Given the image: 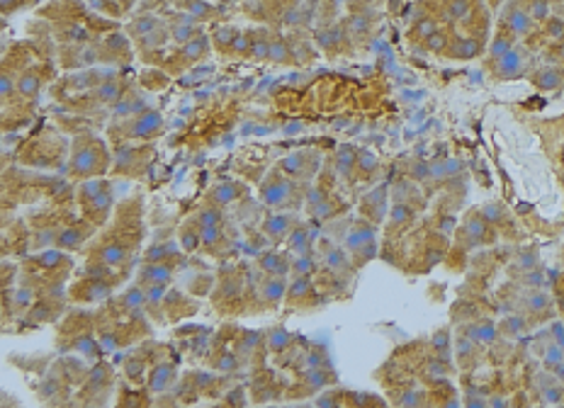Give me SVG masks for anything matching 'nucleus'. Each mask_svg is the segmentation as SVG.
<instances>
[{
	"mask_svg": "<svg viewBox=\"0 0 564 408\" xmlns=\"http://www.w3.org/2000/svg\"><path fill=\"white\" fill-rule=\"evenodd\" d=\"M375 238V228L372 226H367V224H360V226H355L351 233H348V238H346V246L351 248V250H360L365 243H370Z\"/></svg>",
	"mask_w": 564,
	"mask_h": 408,
	"instance_id": "obj_1",
	"label": "nucleus"
},
{
	"mask_svg": "<svg viewBox=\"0 0 564 408\" xmlns=\"http://www.w3.org/2000/svg\"><path fill=\"white\" fill-rule=\"evenodd\" d=\"M289 192H292V185H289V182L275 180V182H270V185L263 190V200L268 204H282L287 197H289Z\"/></svg>",
	"mask_w": 564,
	"mask_h": 408,
	"instance_id": "obj_2",
	"label": "nucleus"
},
{
	"mask_svg": "<svg viewBox=\"0 0 564 408\" xmlns=\"http://www.w3.org/2000/svg\"><path fill=\"white\" fill-rule=\"evenodd\" d=\"M173 377H175V369L170 367V364H161V367H156L153 369V374H151V389L153 391H165V386L173 382Z\"/></svg>",
	"mask_w": 564,
	"mask_h": 408,
	"instance_id": "obj_3",
	"label": "nucleus"
},
{
	"mask_svg": "<svg viewBox=\"0 0 564 408\" xmlns=\"http://www.w3.org/2000/svg\"><path fill=\"white\" fill-rule=\"evenodd\" d=\"M260 268L265 272H275V274H287L289 272V265H287V260H282L278 253H263V258H260Z\"/></svg>",
	"mask_w": 564,
	"mask_h": 408,
	"instance_id": "obj_4",
	"label": "nucleus"
},
{
	"mask_svg": "<svg viewBox=\"0 0 564 408\" xmlns=\"http://www.w3.org/2000/svg\"><path fill=\"white\" fill-rule=\"evenodd\" d=\"M265 233L268 236H282V233H287V228H289V219L284 216V214H270L268 219H265Z\"/></svg>",
	"mask_w": 564,
	"mask_h": 408,
	"instance_id": "obj_5",
	"label": "nucleus"
},
{
	"mask_svg": "<svg viewBox=\"0 0 564 408\" xmlns=\"http://www.w3.org/2000/svg\"><path fill=\"white\" fill-rule=\"evenodd\" d=\"M143 277H146L148 282H168V279H170V268H168V265H158V263L146 265V268H143Z\"/></svg>",
	"mask_w": 564,
	"mask_h": 408,
	"instance_id": "obj_6",
	"label": "nucleus"
},
{
	"mask_svg": "<svg viewBox=\"0 0 564 408\" xmlns=\"http://www.w3.org/2000/svg\"><path fill=\"white\" fill-rule=\"evenodd\" d=\"M158 124H161V117H158L156 112H151V114H143L139 122H137V127H134V134H137V136L148 134V132H153Z\"/></svg>",
	"mask_w": 564,
	"mask_h": 408,
	"instance_id": "obj_7",
	"label": "nucleus"
},
{
	"mask_svg": "<svg viewBox=\"0 0 564 408\" xmlns=\"http://www.w3.org/2000/svg\"><path fill=\"white\" fill-rule=\"evenodd\" d=\"M205 51H207V39L200 37V39H190V42L185 44L183 56H185V59H200Z\"/></svg>",
	"mask_w": 564,
	"mask_h": 408,
	"instance_id": "obj_8",
	"label": "nucleus"
},
{
	"mask_svg": "<svg viewBox=\"0 0 564 408\" xmlns=\"http://www.w3.org/2000/svg\"><path fill=\"white\" fill-rule=\"evenodd\" d=\"M314 236H316V233H309V231H294V233L289 236V246L302 255V253L309 248V241H311Z\"/></svg>",
	"mask_w": 564,
	"mask_h": 408,
	"instance_id": "obj_9",
	"label": "nucleus"
},
{
	"mask_svg": "<svg viewBox=\"0 0 564 408\" xmlns=\"http://www.w3.org/2000/svg\"><path fill=\"white\" fill-rule=\"evenodd\" d=\"M263 294H265L268 301H280L282 294H284V282H282V279H270V282H265Z\"/></svg>",
	"mask_w": 564,
	"mask_h": 408,
	"instance_id": "obj_10",
	"label": "nucleus"
},
{
	"mask_svg": "<svg viewBox=\"0 0 564 408\" xmlns=\"http://www.w3.org/2000/svg\"><path fill=\"white\" fill-rule=\"evenodd\" d=\"M214 367H216L219 372H234V369L238 367V360H236V355H234V352H229V350H226V352H221V355H219V360L214 362Z\"/></svg>",
	"mask_w": 564,
	"mask_h": 408,
	"instance_id": "obj_11",
	"label": "nucleus"
},
{
	"mask_svg": "<svg viewBox=\"0 0 564 408\" xmlns=\"http://www.w3.org/2000/svg\"><path fill=\"white\" fill-rule=\"evenodd\" d=\"M100 258H102V263H107V265H117V263L124 260V250H122L119 246H107V248L100 253Z\"/></svg>",
	"mask_w": 564,
	"mask_h": 408,
	"instance_id": "obj_12",
	"label": "nucleus"
},
{
	"mask_svg": "<svg viewBox=\"0 0 564 408\" xmlns=\"http://www.w3.org/2000/svg\"><path fill=\"white\" fill-rule=\"evenodd\" d=\"M467 336H470L472 340H484V342H487V340H494V336H496V333H494V326H492V323H484V326H472Z\"/></svg>",
	"mask_w": 564,
	"mask_h": 408,
	"instance_id": "obj_13",
	"label": "nucleus"
},
{
	"mask_svg": "<svg viewBox=\"0 0 564 408\" xmlns=\"http://www.w3.org/2000/svg\"><path fill=\"white\" fill-rule=\"evenodd\" d=\"M97 97L105 100V102L117 100V97H119V85H117V83H105V85H100V88H97Z\"/></svg>",
	"mask_w": 564,
	"mask_h": 408,
	"instance_id": "obj_14",
	"label": "nucleus"
},
{
	"mask_svg": "<svg viewBox=\"0 0 564 408\" xmlns=\"http://www.w3.org/2000/svg\"><path fill=\"white\" fill-rule=\"evenodd\" d=\"M234 197H236V187H234V185H219V187L214 190V200L219 204L231 202Z\"/></svg>",
	"mask_w": 564,
	"mask_h": 408,
	"instance_id": "obj_15",
	"label": "nucleus"
},
{
	"mask_svg": "<svg viewBox=\"0 0 564 408\" xmlns=\"http://www.w3.org/2000/svg\"><path fill=\"white\" fill-rule=\"evenodd\" d=\"M477 51H479L477 42H472V39H460V44H457V56H460V59H470V56H474Z\"/></svg>",
	"mask_w": 564,
	"mask_h": 408,
	"instance_id": "obj_16",
	"label": "nucleus"
},
{
	"mask_svg": "<svg viewBox=\"0 0 564 408\" xmlns=\"http://www.w3.org/2000/svg\"><path fill=\"white\" fill-rule=\"evenodd\" d=\"M547 301H550L547 292H533V294L528 296V306H530L533 311H542V309L547 306Z\"/></svg>",
	"mask_w": 564,
	"mask_h": 408,
	"instance_id": "obj_17",
	"label": "nucleus"
},
{
	"mask_svg": "<svg viewBox=\"0 0 564 408\" xmlns=\"http://www.w3.org/2000/svg\"><path fill=\"white\" fill-rule=\"evenodd\" d=\"M287 342H289V333H287V331L278 328V331L270 333V347H273V350H284Z\"/></svg>",
	"mask_w": 564,
	"mask_h": 408,
	"instance_id": "obj_18",
	"label": "nucleus"
},
{
	"mask_svg": "<svg viewBox=\"0 0 564 408\" xmlns=\"http://www.w3.org/2000/svg\"><path fill=\"white\" fill-rule=\"evenodd\" d=\"M219 221H221V214H219L216 209H205V211L200 214V226H202V228H207V226H219Z\"/></svg>",
	"mask_w": 564,
	"mask_h": 408,
	"instance_id": "obj_19",
	"label": "nucleus"
},
{
	"mask_svg": "<svg viewBox=\"0 0 564 408\" xmlns=\"http://www.w3.org/2000/svg\"><path fill=\"white\" fill-rule=\"evenodd\" d=\"M292 270L297 272V274H309V272L314 270V263H311V258H306V253H302V258H297L292 263Z\"/></svg>",
	"mask_w": 564,
	"mask_h": 408,
	"instance_id": "obj_20",
	"label": "nucleus"
},
{
	"mask_svg": "<svg viewBox=\"0 0 564 408\" xmlns=\"http://www.w3.org/2000/svg\"><path fill=\"white\" fill-rule=\"evenodd\" d=\"M406 219H411V209L406 204H394L392 206V221L394 224H404Z\"/></svg>",
	"mask_w": 564,
	"mask_h": 408,
	"instance_id": "obj_21",
	"label": "nucleus"
},
{
	"mask_svg": "<svg viewBox=\"0 0 564 408\" xmlns=\"http://www.w3.org/2000/svg\"><path fill=\"white\" fill-rule=\"evenodd\" d=\"M163 292H165V282H153V284L148 287V292H146V301H151V304L161 301V299H163Z\"/></svg>",
	"mask_w": 564,
	"mask_h": 408,
	"instance_id": "obj_22",
	"label": "nucleus"
},
{
	"mask_svg": "<svg viewBox=\"0 0 564 408\" xmlns=\"http://www.w3.org/2000/svg\"><path fill=\"white\" fill-rule=\"evenodd\" d=\"M141 301H146V292H141V289H129L124 294V304L132 306V309H139Z\"/></svg>",
	"mask_w": 564,
	"mask_h": 408,
	"instance_id": "obj_23",
	"label": "nucleus"
},
{
	"mask_svg": "<svg viewBox=\"0 0 564 408\" xmlns=\"http://www.w3.org/2000/svg\"><path fill=\"white\" fill-rule=\"evenodd\" d=\"M530 27V17L525 15V12H516L513 17H511V29H516V32H525Z\"/></svg>",
	"mask_w": 564,
	"mask_h": 408,
	"instance_id": "obj_24",
	"label": "nucleus"
},
{
	"mask_svg": "<svg viewBox=\"0 0 564 408\" xmlns=\"http://www.w3.org/2000/svg\"><path fill=\"white\" fill-rule=\"evenodd\" d=\"M251 54H253L256 59H268V56H270V44H268L265 39H256L253 46H251Z\"/></svg>",
	"mask_w": 564,
	"mask_h": 408,
	"instance_id": "obj_25",
	"label": "nucleus"
},
{
	"mask_svg": "<svg viewBox=\"0 0 564 408\" xmlns=\"http://www.w3.org/2000/svg\"><path fill=\"white\" fill-rule=\"evenodd\" d=\"M518 66H520V61H518V56L516 54H506V56H501V70L503 73H516L518 70Z\"/></svg>",
	"mask_w": 564,
	"mask_h": 408,
	"instance_id": "obj_26",
	"label": "nucleus"
},
{
	"mask_svg": "<svg viewBox=\"0 0 564 408\" xmlns=\"http://www.w3.org/2000/svg\"><path fill=\"white\" fill-rule=\"evenodd\" d=\"M433 347H435V350H440V352L450 350V333H447V331L435 333V336H433Z\"/></svg>",
	"mask_w": 564,
	"mask_h": 408,
	"instance_id": "obj_27",
	"label": "nucleus"
},
{
	"mask_svg": "<svg viewBox=\"0 0 564 408\" xmlns=\"http://www.w3.org/2000/svg\"><path fill=\"white\" fill-rule=\"evenodd\" d=\"M200 238H202L205 246H214V243L219 241V226H207V228H202Z\"/></svg>",
	"mask_w": 564,
	"mask_h": 408,
	"instance_id": "obj_28",
	"label": "nucleus"
},
{
	"mask_svg": "<svg viewBox=\"0 0 564 408\" xmlns=\"http://www.w3.org/2000/svg\"><path fill=\"white\" fill-rule=\"evenodd\" d=\"M352 160H355V156H352L351 148H341V156H338V168H341L343 173H348V170H351Z\"/></svg>",
	"mask_w": 564,
	"mask_h": 408,
	"instance_id": "obj_29",
	"label": "nucleus"
},
{
	"mask_svg": "<svg viewBox=\"0 0 564 408\" xmlns=\"http://www.w3.org/2000/svg\"><path fill=\"white\" fill-rule=\"evenodd\" d=\"M346 263H348V258H346V253H343V250H338V248H336V250H331V253H329V265H333V268H343Z\"/></svg>",
	"mask_w": 564,
	"mask_h": 408,
	"instance_id": "obj_30",
	"label": "nucleus"
},
{
	"mask_svg": "<svg viewBox=\"0 0 564 408\" xmlns=\"http://www.w3.org/2000/svg\"><path fill=\"white\" fill-rule=\"evenodd\" d=\"M292 294H304L306 289H309V279H306V274H297V279L292 282Z\"/></svg>",
	"mask_w": 564,
	"mask_h": 408,
	"instance_id": "obj_31",
	"label": "nucleus"
},
{
	"mask_svg": "<svg viewBox=\"0 0 564 408\" xmlns=\"http://www.w3.org/2000/svg\"><path fill=\"white\" fill-rule=\"evenodd\" d=\"M270 59H275V61H284V59H287V46H284L282 42L270 44Z\"/></svg>",
	"mask_w": 564,
	"mask_h": 408,
	"instance_id": "obj_32",
	"label": "nucleus"
},
{
	"mask_svg": "<svg viewBox=\"0 0 564 408\" xmlns=\"http://www.w3.org/2000/svg\"><path fill=\"white\" fill-rule=\"evenodd\" d=\"M80 238H83V236H80L78 231H66V233L59 236V246H75Z\"/></svg>",
	"mask_w": 564,
	"mask_h": 408,
	"instance_id": "obj_33",
	"label": "nucleus"
},
{
	"mask_svg": "<svg viewBox=\"0 0 564 408\" xmlns=\"http://www.w3.org/2000/svg\"><path fill=\"white\" fill-rule=\"evenodd\" d=\"M37 85H39V80H37L34 75H27V78L20 80V90H22V92H34Z\"/></svg>",
	"mask_w": 564,
	"mask_h": 408,
	"instance_id": "obj_34",
	"label": "nucleus"
},
{
	"mask_svg": "<svg viewBox=\"0 0 564 408\" xmlns=\"http://www.w3.org/2000/svg\"><path fill=\"white\" fill-rule=\"evenodd\" d=\"M357 163H360V168H362V170H370V168H375V163H377V160H375V156H372L370 151H362V153H360V158H357Z\"/></svg>",
	"mask_w": 564,
	"mask_h": 408,
	"instance_id": "obj_35",
	"label": "nucleus"
},
{
	"mask_svg": "<svg viewBox=\"0 0 564 408\" xmlns=\"http://www.w3.org/2000/svg\"><path fill=\"white\" fill-rule=\"evenodd\" d=\"M282 168H284V170H289V173H299V168H302V158H299V156H289V158L282 163Z\"/></svg>",
	"mask_w": 564,
	"mask_h": 408,
	"instance_id": "obj_36",
	"label": "nucleus"
},
{
	"mask_svg": "<svg viewBox=\"0 0 564 408\" xmlns=\"http://www.w3.org/2000/svg\"><path fill=\"white\" fill-rule=\"evenodd\" d=\"M190 10H192V15H197V17H202V15H207L212 7L207 5V2H202V0H192L190 2Z\"/></svg>",
	"mask_w": 564,
	"mask_h": 408,
	"instance_id": "obj_37",
	"label": "nucleus"
},
{
	"mask_svg": "<svg viewBox=\"0 0 564 408\" xmlns=\"http://www.w3.org/2000/svg\"><path fill=\"white\" fill-rule=\"evenodd\" d=\"M562 357H564L562 347H550V352L545 355V364H557Z\"/></svg>",
	"mask_w": 564,
	"mask_h": 408,
	"instance_id": "obj_38",
	"label": "nucleus"
},
{
	"mask_svg": "<svg viewBox=\"0 0 564 408\" xmlns=\"http://www.w3.org/2000/svg\"><path fill=\"white\" fill-rule=\"evenodd\" d=\"M192 27H178L175 32H173V37H175V42H190V37H192Z\"/></svg>",
	"mask_w": 564,
	"mask_h": 408,
	"instance_id": "obj_39",
	"label": "nucleus"
},
{
	"mask_svg": "<svg viewBox=\"0 0 564 408\" xmlns=\"http://www.w3.org/2000/svg\"><path fill=\"white\" fill-rule=\"evenodd\" d=\"M59 260H61V253H56V250H47L39 258V263H44V265H56Z\"/></svg>",
	"mask_w": 564,
	"mask_h": 408,
	"instance_id": "obj_40",
	"label": "nucleus"
},
{
	"mask_svg": "<svg viewBox=\"0 0 564 408\" xmlns=\"http://www.w3.org/2000/svg\"><path fill=\"white\" fill-rule=\"evenodd\" d=\"M428 46H430L433 51H440V49L445 46V37H443V34H433V37H428Z\"/></svg>",
	"mask_w": 564,
	"mask_h": 408,
	"instance_id": "obj_41",
	"label": "nucleus"
},
{
	"mask_svg": "<svg viewBox=\"0 0 564 408\" xmlns=\"http://www.w3.org/2000/svg\"><path fill=\"white\" fill-rule=\"evenodd\" d=\"M200 241H202V238H200L197 233H183V246H185L188 250H192V248H195Z\"/></svg>",
	"mask_w": 564,
	"mask_h": 408,
	"instance_id": "obj_42",
	"label": "nucleus"
},
{
	"mask_svg": "<svg viewBox=\"0 0 564 408\" xmlns=\"http://www.w3.org/2000/svg\"><path fill=\"white\" fill-rule=\"evenodd\" d=\"M153 27H156V20H153V17H146V20H143L141 24L137 22V24H134L132 29H134V32H141V34H143V32H148V29H153Z\"/></svg>",
	"mask_w": 564,
	"mask_h": 408,
	"instance_id": "obj_43",
	"label": "nucleus"
},
{
	"mask_svg": "<svg viewBox=\"0 0 564 408\" xmlns=\"http://www.w3.org/2000/svg\"><path fill=\"white\" fill-rule=\"evenodd\" d=\"M435 32V22L433 20H423L421 24H419V34H423V37H430Z\"/></svg>",
	"mask_w": 564,
	"mask_h": 408,
	"instance_id": "obj_44",
	"label": "nucleus"
},
{
	"mask_svg": "<svg viewBox=\"0 0 564 408\" xmlns=\"http://www.w3.org/2000/svg\"><path fill=\"white\" fill-rule=\"evenodd\" d=\"M256 342H258V333H256V331H248V333H243V350H246V352H248V350H251Z\"/></svg>",
	"mask_w": 564,
	"mask_h": 408,
	"instance_id": "obj_45",
	"label": "nucleus"
},
{
	"mask_svg": "<svg viewBox=\"0 0 564 408\" xmlns=\"http://www.w3.org/2000/svg\"><path fill=\"white\" fill-rule=\"evenodd\" d=\"M428 175H430V165H425V163H416L414 165V178L421 180V178H428Z\"/></svg>",
	"mask_w": 564,
	"mask_h": 408,
	"instance_id": "obj_46",
	"label": "nucleus"
},
{
	"mask_svg": "<svg viewBox=\"0 0 564 408\" xmlns=\"http://www.w3.org/2000/svg\"><path fill=\"white\" fill-rule=\"evenodd\" d=\"M484 219L498 221V219H501V209H498V206H484Z\"/></svg>",
	"mask_w": 564,
	"mask_h": 408,
	"instance_id": "obj_47",
	"label": "nucleus"
},
{
	"mask_svg": "<svg viewBox=\"0 0 564 408\" xmlns=\"http://www.w3.org/2000/svg\"><path fill=\"white\" fill-rule=\"evenodd\" d=\"M533 15H535L538 20H540V17H545V15H547V5H545V2H540V0H538V2H533Z\"/></svg>",
	"mask_w": 564,
	"mask_h": 408,
	"instance_id": "obj_48",
	"label": "nucleus"
},
{
	"mask_svg": "<svg viewBox=\"0 0 564 408\" xmlns=\"http://www.w3.org/2000/svg\"><path fill=\"white\" fill-rule=\"evenodd\" d=\"M226 401H229V404H246V399H243V391H241V389L231 391V394L226 396Z\"/></svg>",
	"mask_w": 564,
	"mask_h": 408,
	"instance_id": "obj_49",
	"label": "nucleus"
},
{
	"mask_svg": "<svg viewBox=\"0 0 564 408\" xmlns=\"http://www.w3.org/2000/svg\"><path fill=\"white\" fill-rule=\"evenodd\" d=\"M467 231H472V236H482L487 228H484V224H482V221H472V224L467 226Z\"/></svg>",
	"mask_w": 564,
	"mask_h": 408,
	"instance_id": "obj_50",
	"label": "nucleus"
},
{
	"mask_svg": "<svg viewBox=\"0 0 564 408\" xmlns=\"http://www.w3.org/2000/svg\"><path fill=\"white\" fill-rule=\"evenodd\" d=\"M494 54L506 56V54H508V42H496V44H494Z\"/></svg>",
	"mask_w": 564,
	"mask_h": 408,
	"instance_id": "obj_51",
	"label": "nucleus"
},
{
	"mask_svg": "<svg viewBox=\"0 0 564 408\" xmlns=\"http://www.w3.org/2000/svg\"><path fill=\"white\" fill-rule=\"evenodd\" d=\"M141 44H143V46H156V44H163V39H161V37L156 39V34H148V37H143Z\"/></svg>",
	"mask_w": 564,
	"mask_h": 408,
	"instance_id": "obj_52",
	"label": "nucleus"
},
{
	"mask_svg": "<svg viewBox=\"0 0 564 408\" xmlns=\"http://www.w3.org/2000/svg\"><path fill=\"white\" fill-rule=\"evenodd\" d=\"M234 49H236V51H241V54H243V51H246V49H248V39H246V37H238V39H236V42H234Z\"/></svg>",
	"mask_w": 564,
	"mask_h": 408,
	"instance_id": "obj_53",
	"label": "nucleus"
},
{
	"mask_svg": "<svg viewBox=\"0 0 564 408\" xmlns=\"http://www.w3.org/2000/svg\"><path fill=\"white\" fill-rule=\"evenodd\" d=\"M465 10H467V2H465V0H457V2L452 5V15H455V17H457V15H462Z\"/></svg>",
	"mask_w": 564,
	"mask_h": 408,
	"instance_id": "obj_54",
	"label": "nucleus"
},
{
	"mask_svg": "<svg viewBox=\"0 0 564 408\" xmlns=\"http://www.w3.org/2000/svg\"><path fill=\"white\" fill-rule=\"evenodd\" d=\"M17 304H29V292L27 289L17 292Z\"/></svg>",
	"mask_w": 564,
	"mask_h": 408,
	"instance_id": "obj_55",
	"label": "nucleus"
},
{
	"mask_svg": "<svg viewBox=\"0 0 564 408\" xmlns=\"http://www.w3.org/2000/svg\"><path fill=\"white\" fill-rule=\"evenodd\" d=\"M555 338L560 340V345L564 347V328L562 326H555Z\"/></svg>",
	"mask_w": 564,
	"mask_h": 408,
	"instance_id": "obj_56",
	"label": "nucleus"
},
{
	"mask_svg": "<svg viewBox=\"0 0 564 408\" xmlns=\"http://www.w3.org/2000/svg\"><path fill=\"white\" fill-rule=\"evenodd\" d=\"M467 347H472V345H467V338H462V340H460V352L465 355V352H467Z\"/></svg>",
	"mask_w": 564,
	"mask_h": 408,
	"instance_id": "obj_57",
	"label": "nucleus"
},
{
	"mask_svg": "<svg viewBox=\"0 0 564 408\" xmlns=\"http://www.w3.org/2000/svg\"><path fill=\"white\" fill-rule=\"evenodd\" d=\"M557 374H560V377H564V364H557Z\"/></svg>",
	"mask_w": 564,
	"mask_h": 408,
	"instance_id": "obj_58",
	"label": "nucleus"
}]
</instances>
